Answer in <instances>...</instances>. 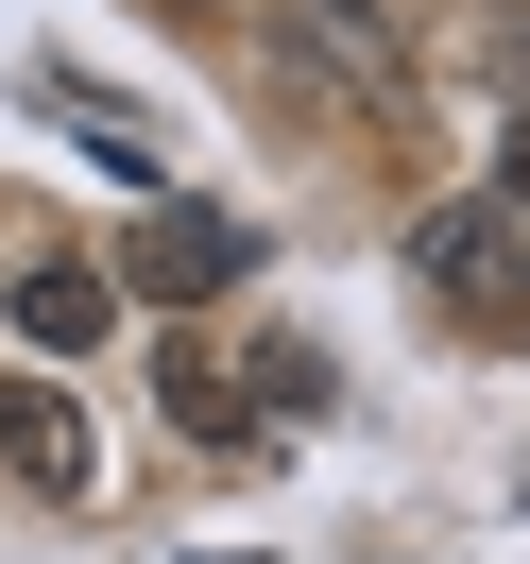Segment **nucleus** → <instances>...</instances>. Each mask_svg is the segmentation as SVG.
Segmentation results:
<instances>
[{"mask_svg":"<svg viewBox=\"0 0 530 564\" xmlns=\"http://www.w3.org/2000/svg\"><path fill=\"white\" fill-rule=\"evenodd\" d=\"M274 86L291 104H325V120H377L393 86H411V18L393 0H274Z\"/></svg>","mask_w":530,"mask_h":564,"instance_id":"nucleus-1","label":"nucleus"},{"mask_svg":"<svg viewBox=\"0 0 530 564\" xmlns=\"http://www.w3.org/2000/svg\"><path fill=\"white\" fill-rule=\"evenodd\" d=\"M411 274H428V308L445 325H479V343H530V223L496 206H428V240H411Z\"/></svg>","mask_w":530,"mask_h":564,"instance_id":"nucleus-2","label":"nucleus"},{"mask_svg":"<svg viewBox=\"0 0 530 564\" xmlns=\"http://www.w3.org/2000/svg\"><path fill=\"white\" fill-rule=\"evenodd\" d=\"M240 223H223V206H154L138 223V240H120V291H138V308H206V291H240Z\"/></svg>","mask_w":530,"mask_h":564,"instance_id":"nucleus-3","label":"nucleus"},{"mask_svg":"<svg viewBox=\"0 0 530 564\" xmlns=\"http://www.w3.org/2000/svg\"><path fill=\"white\" fill-rule=\"evenodd\" d=\"M0 462H18L35 496H86V411L52 377H0Z\"/></svg>","mask_w":530,"mask_h":564,"instance_id":"nucleus-4","label":"nucleus"},{"mask_svg":"<svg viewBox=\"0 0 530 564\" xmlns=\"http://www.w3.org/2000/svg\"><path fill=\"white\" fill-rule=\"evenodd\" d=\"M104 325H120V274H86V257L18 274V343H104Z\"/></svg>","mask_w":530,"mask_h":564,"instance_id":"nucleus-5","label":"nucleus"},{"mask_svg":"<svg viewBox=\"0 0 530 564\" xmlns=\"http://www.w3.org/2000/svg\"><path fill=\"white\" fill-rule=\"evenodd\" d=\"M154 393H172V427H188V445H240V377H223L206 343H172V359H154Z\"/></svg>","mask_w":530,"mask_h":564,"instance_id":"nucleus-6","label":"nucleus"},{"mask_svg":"<svg viewBox=\"0 0 530 564\" xmlns=\"http://www.w3.org/2000/svg\"><path fill=\"white\" fill-rule=\"evenodd\" d=\"M479 69H496V86L530 104V0H496V18H479Z\"/></svg>","mask_w":530,"mask_h":564,"instance_id":"nucleus-7","label":"nucleus"},{"mask_svg":"<svg viewBox=\"0 0 530 564\" xmlns=\"http://www.w3.org/2000/svg\"><path fill=\"white\" fill-rule=\"evenodd\" d=\"M496 206H513V223H530V104H513V120H496Z\"/></svg>","mask_w":530,"mask_h":564,"instance_id":"nucleus-8","label":"nucleus"},{"mask_svg":"<svg viewBox=\"0 0 530 564\" xmlns=\"http://www.w3.org/2000/svg\"><path fill=\"white\" fill-rule=\"evenodd\" d=\"M172 18H223V0H172Z\"/></svg>","mask_w":530,"mask_h":564,"instance_id":"nucleus-9","label":"nucleus"}]
</instances>
